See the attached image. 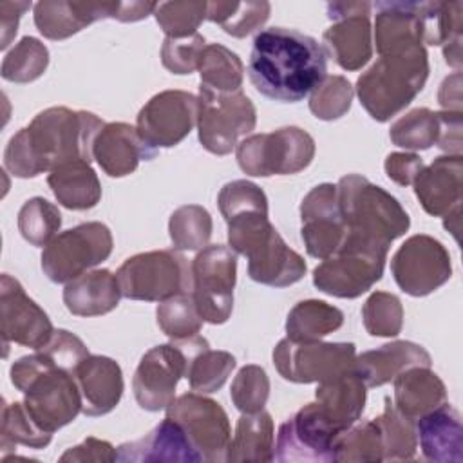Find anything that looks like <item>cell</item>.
Segmentation results:
<instances>
[{
    "label": "cell",
    "instance_id": "obj_1",
    "mask_svg": "<svg viewBox=\"0 0 463 463\" xmlns=\"http://www.w3.org/2000/svg\"><path fill=\"white\" fill-rule=\"evenodd\" d=\"M105 123L92 112L51 107L38 112L7 143L4 166L16 177H36L71 161L90 163Z\"/></svg>",
    "mask_w": 463,
    "mask_h": 463
},
{
    "label": "cell",
    "instance_id": "obj_2",
    "mask_svg": "<svg viewBox=\"0 0 463 463\" xmlns=\"http://www.w3.org/2000/svg\"><path fill=\"white\" fill-rule=\"evenodd\" d=\"M248 76L262 96L297 103L327 76V52L313 36L300 31L268 27L253 38Z\"/></svg>",
    "mask_w": 463,
    "mask_h": 463
},
{
    "label": "cell",
    "instance_id": "obj_3",
    "mask_svg": "<svg viewBox=\"0 0 463 463\" xmlns=\"http://www.w3.org/2000/svg\"><path fill=\"white\" fill-rule=\"evenodd\" d=\"M11 382L24 392L29 416L51 434L81 412V394L74 374L52 364L38 349L11 365Z\"/></svg>",
    "mask_w": 463,
    "mask_h": 463
},
{
    "label": "cell",
    "instance_id": "obj_4",
    "mask_svg": "<svg viewBox=\"0 0 463 463\" xmlns=\"http://www.w3.org/2000/svg\"><path fill=\"white\" fill-rule=\"evenodd\" d=\"M429 78V56L425 45L380 54L356 81L362 107L376 121H389L402 112L425 87Z\"/></svg>",
    "mask_w": 463,
    "mask_h": 463
},
{
    "label": "cell",
    "instance_id": "obj_5",
    "mask_svg": "<svg viewBox=\"0 0 463 463\" xmlns=\"http://www.w3.org/2000/svg\"><path fill=\"white\" fill-rule=\"evenodd\" d=\"M228 222V242L235 253L248 259V275L271 288H286L306 275V260L291 250L268 213L244 212Z\"/></svg>",
    "mask_w": 463,
    "mask_h": 463
},
{
    "label": "cell",
    "instance_id": "obj_6",
    "mask_svg": "<svg viewBox=\"0 0 463 463\" xmlns=\"http://www.w3.org/2000/svg\"><path fill=\"white\" fill-rule=\"evenodd\" d=\"M336 197L349 237L389 248L411 226L398 199L364 175H344L336 184Z\"/></svg>",
    "mask_w": 463,
    "mask_h": 463
},
{
    "label": "cell",
    "instance_id": "obj_7",
    "mask_svg": "<svg viewBox=\"0 0 463 463\" xmlns=\"http://www.w3.org/2000/svg\"><path fill=\"white\" fill-rule=\"evenodd\" d=\"M208 347L206 338L194 335L148 349L141 356L132 378L137 405L150 412L166 409L174 402L177 382L186 376L190 362Z\"/></svg>",
    "mask_w": 463,
    "mask_h": 463
},
{
    "label": "cell",
    "instance_id": "obj_8",
    "mask_svg": "<svg viewBox=\"0 0 463 463\" xmlns=\"http://www.w3.org/2000/svg\"><path fill=\"white\" fill-rule=\"evenodd\" d=\"M121 297L163 302L194 288L192 264L177 250H154L128 257L116 273Z\"/></svg>",
    "mask_w": 463,
    "mask_h": 463
},
{
    "label": "cell",
    "instance_id": "obj_9",
    "mask_svg": "<svg viewBox=\"0 0 463 463\" xmlns=\"http://www.w3.org/2000/svg\"><path fill=\"white\" fill-rule=\"evenodd\" d=\"M389 248L345 239L338 251L313 269V284L322 293L338 298H356L369 291L383 275Z\"/></svg>",
    "mask_w": 463,
    "mask_h": 463
},
{
    "label": "cell",
    "instance_id": "obj_10",
    "mask_svg": "<svg viewBox=\"0 0 463 463\" xmlns=\"http://www.w3.org/2000/svg\"><path fill=\"white\" fill-rule=\"evenodd\" d=\"M235 156L241 170L248 175H289L311 165L315 139L298 127H282L244 137L235 146Z\"/></svg>",
    "mask_w": 463,
    "mask_h": 463
},
{
    "label": "cell",
    "instance_id": "obj_11",
    "mask_svg": "<svg viewBox=\"0 0 463 463\" xmlns=\"http://www.w3.org/2000/svg\"><path fill=\"white\" fill-rule=\"evenodd\" d=\"M197 99V134L208 152L226 156L255 128L257 112L242 90L219 92L201 83Z\"/></svg>",
    "mask_w": 463,
    "mask_h": 463
},
{
    "label": "cell",
    "instance_id": "obj_12",
    "mask_svg": "<svg viewBox=\"0 0 463 463\" xmlns=\"http://www.w3.org/2000/svg\"><path fill=\"white\" fill-rule=\"evenodd\" d=\"M112 233L103 222H81L52 237L42 251V269L49 280L67 284L112 253Z\"/></svg>",
    "mask_w": 463,
    "mask_h": 463
},
{
    "label": "cell",
    "instance_id": "obj_13",
    "mask_svg": "<svg viewBox=\"0 0 463 463\" xmlns=\"http://www.w3.org/2000/svg\"><path fill=\"white\" fill-rule=\"evenodd\" d=\"M192 295L203 322L224 324L233 309L235 251L224 244L204 246L192 260Z\"/></svg>",
    "mask_w": 463,
    "mask_h": 463
},
{
    "label": "cell",
    "instance_id": "obj_14",
    "mask_svg": "<svg viewBox=\"0 0 463 463\" xmlns=\"http://www.w3.org/2000/svg\"><path fill=\"white\" fill-rule=\"evenodd\" d=\"M354 360L356 347L351 342H293L286 336L273 349L279 374L295 383H320L353 371Z\"/></svg>",
    "mask_w": 463,
    "mask_h": 463
},
{
    "label": "cell",
    "instance_id": "obj_15",
    "mask_svg": "<svg viewBox=\"0 0 463 463\" xmlns=\"http://www.w3.org/2000/svg\"><path fill=\"white\" fill-rule=\"evenodd\" d=\"M166 416L183 427L203 461H226L232 429L221 403L195 391L184 392L166 407Z\"/></svg>",
    "mask_w": 463,
    "mask_h": 463
},
{
    "label": "cell",
    "instance_id": "obj_16",
    "mask_svg": "<svg viewBox=\"0 0 463 463\" xmlns=\"http://www.w3.org/2000/svg\"><path fill=\"white\" fill-rule=\"evenodd\" d=\"M391 271L402 291L411 297H425L450 279L452 264L447 248L438 239L418 233L396 250Z\"/></svg>",
    "mask_w": 463,
    "mask_h": 463
},
{
    "label": "cell",
    "instance_id": "obj_17",
    "mask_svg": "<svg viewBox=\"0 0 463 463\" xmlns=\"http://www.w3.org/2000/svg\"><path fill=\"white\" fill-rule=\"evenodd\" d=\"M199 99L186 90H163L139 110L136 128L143 141L157 148L179 145L197 125Z\"/></svg>",
    "mask_w": 463,
    "mask_h": 463
},
{
    "label": "cell",
    "instance_id": "obj_18",
    "mask_svg": "<svg viewBox=\"0 0 463 463\" xmlns=\"http://www.w3.org/2000/svg\"><path fill=\"white\" fill-rule=\"evenodd\" d=\"M369 2L327 4V18L335 20L322 34L327 52L345 71L362 69L373 56Z\"/></svg>",
    "mask_w": 463,
    "mask_h": 463
},
{
    "label": "cell",
    "instance_id": "obj_19",
    "mask_svg": "<svg viewBox=\"0 0 463 463\" xmlns=\"http://www.w3.org/2000/svg\"><path fill=\"white\" fill-rule=\"evenodd\" d=\"M0 322L5 349L4 354H7L11 342L24 347L40 349L54 333L47 313L33 298H29L22 284L7 273H4L0 279Z\"/></svg>",
    "mask_w": 463,
    "mask_h": 463
},
{
    "label": "cell",
    "instance_id": "obj_20",
    "mask_svg": "<svg viewBox=\"0 0 463 463\" xmlns=\"http://www.w3.org/2000/svg\"><path fill=\"white\" fill-rule=\"evenodd\" d=\"M336 434L317 412L313 402L279 427L275 461H336Z\"/></svg>",
    "mask_w": 463,
    "mask_h": 463
},
{
    "label": "cell",
    "instance_id": "obj_21",
    "mask_svg": "<svg viewBox=\"0 0 463 463\" xmlns=\"http://www.w3.org/2000/svg\"><path fill=\"white\" fill-rule=\"evenodd\" d=\"M302 241L315 259H327L342 246L347 228L340 215L336 184L322 183L311 188L300 204Z\"/></svg>",
    "mask_w": 463,
    "mask_h": 463
},
{
    "label": "cell",
    "instance_id": "obj_22",
    "mask_svg": "<svg viewBox=\"0 0 463 463\" xmlns=\"http://www.w3.org/2000/svg\"><path fill=\"white\" fill-rule=\"evenodd\" d=\"M463 157L447 154L423 166L412 181L421 208L432 217H445L461 206Z\"/></svg>",
    "mask_w": 463,
    "mask_h": 463
},
{
    "label": "cell",
    "instance_id": "obj_23",
    "mask_svg": "<svg viewBox=\"0 0 463 463\" xmlns=\"http://www.w3.org/2000/svg\"><path fill=\"white\" fill-rule=\"evenodd\" d=\"M156 154L157 150L143 141L137 128L123 121L105 123L92 146V157L110 177L132 174L139 161L154 159Z\"/></svg>",
    "mask_w": 463,
    "mask_h": 463
},
{
    "label": "cell",
    "instance_id": "obj_24",
    "mask_svg": "<svg viewBox=\"0 0 463 463\" xmlns=\"http://www.w3.org/2000/svg\"><path fill=\"white\" fill-rule=\"evenodd\" d=\"M85 416H103L116 409L123 394V373L116 360L87 354L74 369Z\"/></svg>",
    "mask_w": 463,
    "mask_h": 463
},
{
    "label": "cell",
    "instance_id": "obj_25",
    "mask_svg": "<svg viewBox=\"0 0 463 463\" xmlns=\"http://www.w3.org/2000/svg\"><path fill=\"white\" fill-rule=\"evenodd\" d=\"M367 387L356 371H347L318 383L315 391V409L318 416L336 432H345L360 420L365 407Z\"/></svg>",
    "mask_w": 463,
    "mask_h": 463
},
{
    "label": "cell",
    "instance_id": "obj_26",
    "mask_svg": "<svg viewBox=\"0 0 463 463\" xmlns=\"http://www.w3.org/2000/svg\"><path fill=\"white\" fill-rule=\"evenodd\" d=\"M116 452H118L116 461H130V463L203 461L201 454L195 450V447L188 439L183 427L168 416L159 425H156L146 436L119 445Z\"/></svg>",
    "mask_w": 463,
    "mask_h": 463
},
{
    "label": "cell",
    "instance_id": "obj_27",
    "mask_svg": "<svg viewBox=\"0 0 463 463\" xmlns=\"http://www.w3.org/2000/svg\"><path fill=\"white\" fill-rule=\"evenodd\" d=\"M374 43L378 54L423 45L425 2H376Z\"/></svg>",
    "mask_w": 463,
    "mask_h": 463
},
{
    "label": "cell",
    "instance_id": "obj_28",
    "mask_svg": "<svg viewBox=\"0 0 463 463\" xmlns=\"http://www.w3.org/2000/svg\"><path fill=\"white\" fill-rule=\"evenodd\" d=\"M416 436L425 459L434 463L463 461L461 416L450 403H441L416 421Z\"/></svg>",
    "mask_w": 463,
    "mask_h": 463
},
{
    "label": "cell",
    "instance_id": "obj_29",
    "mask_svg": "<svg viewBox=\"0 0 463 463\" xmlns=\"http://www.w3.org/2000/svg\"><path fill=\"white\" fill-rule=\"evenodd\" d=\"M116 2L43 0L34 4V25L49 40H65L101 18H114Z\"/></svg>",
    "mask_w": 463,
    "mask_h": 463
},
{
    "label": "cell",
    "instance_id": "obj_30",
    "mask_svg": "<svg viewBox=\"0 0 463 463\" xmlns=\"http://www.w3.org/2000/svg\"><path fill=\"white\" fill-rule=\"evenodd\" d=\"M430 354L414 342L394 340L356 356L354 371L365 387H380L409 367H430Z\"/></svg>",
    "mask_w": 463,
    "mask_h": 463
},
{
    "label": "cell",
    "instance_id": "obj_31",
    "mask_svg": "<svg viewBox=\"0 0 463 463\" xmlns=\"http://www.w3.org/2000/svg\"><path fill=\"white\" fill-rule=\"evenodd\" d=\"M121 298L118 277L110 269L85 271L65 284L63 304L76 317H98L116 309Z\"/></svg>",
    "mask_w": 463,
    "mask_h": 463
},
{
    "label": "cell",
    "instance_id": "obj_32",
    "mask_svg": "<svg viewBox=\"0 0 463 463\" xmlns=\"http://www.w3.org/2000/svg\"><path fill=\"white\" fill-rule=\"evenodd\" d=\"M392 382L396 409L412 420H418L447 402L445 383L429 367H409Z\"/></svg>",
    "mask_w": 463,
    "mask_h": 463
},
{
    "label": "cell",
    "instance_id": "obj_33",
    "mask_svg": "<svg viewBox=\"0 0 463 463\" xmlns=\"http://www.w3.org/2000/svg\"><path fill=\"white\" fill-rule=\"evenodd\" d=\"M47 184L56 201L69 210H90L101 199L99 179L87 161H71L56 166L49 172Z\"/></svg>",
    "mask_w": 463,
    "mask_h": 463
},
{
    "label": "cell",
    "instance_id": "obj_34",
    "mask_svg": "<svg viewBox=\"0 0 463 463\" xmlns=\"http://www.w3.org/2000/svg\"><path fill=\"white\" fill-rule=\"evenodd\" d=\"M275 429L269 412H242L230 441L226 461H271Z\"/></svg>",
    "mask_w": 463,
    "mask_h": 463
},
{
    "label": "cell",
    "instance_id": "obj_35",
    "mask_svg": "<svg viewBox=\"0 0 463 463\" xmlns=\"http://www.w3.org/2000/svg\"><path fill=\"white\" fill-rule=\"evenodd\" d=\"M344 324V313L324 300H302L295 304L286 320L288 338L311 342L336 331Z\"/></svg>",
    "mask_w": 463,
    "mask_h": 463
},
{
    "label": "cell",
    "instance_id": "obj_36",
    "mask_svg": "<svg viewBox=\"0 0 463 463\" xmlns=\"http://www.w3.org/2000/svg\"><path fill=\"white\" fill-rule=\"evenodd\" d=\"M383 447V461H407L412 459L418 449L416 436V420L405 416L391 403V398H385V407L382 416L374 418Z\"/></svg>",
    "mask_w": 463,
    "mask_h": 463
},
{
    "label": "cell",
    "instance_id": "obj_37",
    "mask_svg": "<svg viewBox=\"0 0 463 463\" xmlns=\"http://www.w3.org/2000/svg\"><path fill=\"white\" fill-rule=\"evenodd\" d=\"M197 71L201 74V83L213 90H219V92L241 90L244 65L241 58L222 43L204 45L199 58Z\"/></svg>",
    "mask_w": 463,
    "mask_h": 463
},
{
    "label": "cell",
    "instance_id": "obj_38",
    "mask_svg": "<svg viewBox=\"0 0 463 463\" xmlns=\"http://www.w3.org/2000/svg\"><path fill=\"white\" fill-rule=\"evenodd\" d=\"M268 2H208L206 20L219 24L224 33L244 38L269 18Z\"/></svg>",
    "mask_w": 463,
    "mask_h": 463
},
{
    "label": "cell",
    "instance_id": "obj_39",
    "mask_svg": "<svg viewBox=\"0 0 463 463\" xmlns=\"http://www.w3.org/2000/svg\"><path fill=\"white\" fill-rule=\"evenodd\" d=\"M212 228L213 222L208 210L199 204L179 206L168 221V232L175 250H203L212 237Z\"/></svg>",
    "mask_w": 463,
    "mask_h": 463
},
{
    "label": "cell",
    "instance_id": "obj_40",
    "mask_svg": "<svg viewBox=\"0 0 463 463\" xmlns=\"http://www.w3.org/2000/svg\"><path fill=\"white\" fill-rule=\"evenodd\" d=\"M0 447L4 450L16 445H25L31 449H43L51 443L52 434L36 425L29 416L24 402L5 403L2 407V429H0Z\"/></svg>",
    "mask_w": 463,
    "mask_h": 463
},
{
    "label": "cell",
    "instance_id": "obj_41",
    "mask_svg": "<svg viewBox=\"0 0 463 463\" xmlns=\"http://www.w3.org/2000/svg\"><path fill=\"white\" fill-rule=\"evenodd\" d=\"M439 134L438 114L418 107L391 125L389 136L396 146L405 150H427L436 145Z\"/></svg>",
    "mask_w": 463,
    "mask_h": 463
},
{
    "label": "cell",
    "instance_id": "obj_42",
    "mask_svg": "<svg viewBox=\"0 0 463 463\" xmlns=\"http://www.w3.org/2000/svg\"><path fill=\"white\" fill-rule=\"evenodd\" d=\"M49 65L47 47L33 38L24 36L2 61V78L14 83H29L38 80Z\"/></svg>",
    "mask_w": 463,
    "mask_h": 463
},
{
    "label": "cell",
    "instance_id": "obj_43",
    "mask_svg": "<svg viewBox=\"0 0 463 463\" xmlns=\"http://www.w3.org/2000/svg\"><path fill=\"white\" fill-rule=\"evenodd\" d=\"M61 226V213L56 204L43 197L27 199L18 212V230L33 246H45L56 237Z\"/></svg>",
    "mask_w": 463,
    "mask_h": 463
},
{
    "label": "cell",
    "instance_id": "obj_44",
    "mask_svg": "<svg viewBox=\"0 0 463 463\" xmlns=\"http://www.w3.org/2000/svg\"><path fill=\"white\" fill-rule=\"evenodd\" d=\"M156 317L159 329L172 340H183L199 335L203 326V318L197 313L192 291L159 302Z\"/></svg>",
    "mask_w": 463,
    "mask_h": 463
},
{
    "label": "cell",
    "instance_id": "obj_45",
    "mask_svg": "<svg viewBox=\"0 0 463 463\" xmlns=\"http://www.w3.org/2000/svg\"><path fill=\"white\" fill-rule=\"evenodd\" d=\"M235 358L228 351H212L210 347L195 354L190 362L186 378L192 391L206 394L219 391L232 371L235 369Z\"/></svg>",
    "mask_w": 463,
    "mask_h": 463
},
{
    "label": "cell",
    "instance_id": "obj_46",
    "mask_svg": "<svg viewBox=\"0 0 463 463\" xmlns=\"http://www.w3.org/2000/svg\"><path fill=\"white\" fill-rule=\"evenodd\" d=\"M364 327L371 336H396L403 326V306L387 291H374L362 307Z\"/></svg>",
    "mask_w": 463,
    "mask_h": 463
},
{
    "label": "cell",
    "instance_id": "obj_47",
    "mask_svg": "<svg viewBox=\"0 0 463 463\" xmlns=\"http://www.w3.org/2000/svg\"><path fill=\"white\" fill-rule=\"evenodd\" d=\"M336 461H383L380 429L374 420L351 425L336 439Z\"/></svg>",
    "mask_w": 463,
    "mask_h": 463
},
{
    "label": "cell",
    "instance_id": "obj_48",
    "mask_svg": "<svg viewBox=\"0 0 463 463\" xmlns=\"http://www.w3.org/2000/svg\"><path fill=\"white\" fill-rule=\"evenodd\" d=\"M208 2H161L154 16L168 38H186L197 33L206 18Z\"/></svg>",
    "mask_w": 463,
    "mask_h": 463
},
{
    "label": "cell",
    "instance_id": "obj_49",
    "mask_svg": "<svg viewBox=\"0 0 463 463\" xmlns=\"http://www.w3.org/2000/svg\"><path fill=\"white\" fill-rule=\"evenodd\" d=\"M353 94V85L344 76H326L309 96V110L324 121L338 119L351 109Z\"/></svg>",
    "mask_w": 463,
    "mask_h": 463
},
{
    "label": "cell",
    "instance_id": "obj_50",
    "mask_svg": "<svg viewBox=\"0 0 463 463\" xmlns=\"http://www.w3.org/2000/svg\"><path fill=\"white\" fill-rule=\"evenodd\" d=\"M230 396L241 412L262 411L269 396V378L260 365H244L232 382Z\"/></svg>",
    "mask_w": 463,
    "mask_h": 463
},
{
    "label": "cell",
    "instance_id": "obj_51",
    "mask_svg": "<svg viewBox=\"0 0 463 463\" xmlns=\"http://www.w3.org/2000/svg\"><path fill=\"white\" fill-rule=\"evenodd\" d=\"M219 210L224 221L244 213V212H262L268 213V197L260 186L251 181L237 179L226 183L217 197Z\"/></svg>",
    "mask_w": 463,
    "mask_h": 463
},
{
    "label": "cell",
    "instance_id": "obj_52",
    "mask_svg": "<svg viewBox=\"0 0 463 463\" xmlns=\"http://www.w3.org/2000/svg\"><path fill=\"white\" fill-rule=\"evenodd\" d=\"M204 45V36L199 33L186 38L166 36L161 45V61L174 74H190L197 69Z\"/></svg>",
    "mask_w": 463,
    "mask_h": 463
},
{
    "label": "cell",
    "instance_id": "obj_53",
    "mask_svg": "<svg viewBox=\"0 0 463 463\" xmlns=\"http://www.w3.org/2000/svg\"><path fill=\"white\" fill-rule=\"evenodd\" d=\"M38 351H42L58 367L71 371V373H74L76 365L87 354H90L87 345L83 344V340L67 329H54L51 340Z\"/></svg>",
    "mask_w": 463,
    "mask_h": 463
},
{
    "label": "cell",
    "instance_id": "obj_54",
    "mask_svg": "<svg viewBox=\"0 0 463 463\" xmlns=\"http://www.w3.org/2000/svg\"><path fill=\"white\" fill-rule=\"evenodd\" d=\"M423 161L420 156L411 152H392L387 156L383 168L391 181H394L400 186L412 184L420 170L423 168Z\"/></svg>",
    "mask_w": 463,
    "mask_h": 463
},
{
    "label": "cell",
    "instance_id": "obj_55",
    "mask_svg": "<svg viewBox=\"0 0 463 463\" xmlns=\"http://www.w3.org/2000/svg\"><path fill=\"white\" fill-rule=\"evenodd\" d=\"M116 458H118V452L109 441L89 436L83 439V443L65 450L60 456V461H101L103 463V461H116Z\"/></svg>",
    "mask_w": 463,
    "mask_h": 463
},
{
    "label": "cell",
    "instance_id": "obj_56",
    "mask_svg": "<svg viewBox=\"0 0 463 463\" xmlns=\"http://www.w3.org/2000/svg\"><path fill=\"white\" fill-rule=\"evenodd\" d=\"M439 121V134L436 146L447 154L461 156V112H436Z\"/></svg>",
    "mask_w": 463,
    "mask_h": 463
},
{
    "label": "cell",
    "instance_id": "obj_57",
    "mask_svg": "<svg viewBox=\"0 0 463 463\" xmlns=\"http://www.w3.org/2000/svg\"><path fill=\"white\" fill-rule=\"evenodd\" d=\"M31 7V2H0V27L2 42L0 49H7L18 31L20 16Z\"/></svg>",
    "mask_w": 463,
    "mask_h": 463
},
{
    "label": "cell",
    "instance_id": "obj_58",
    "mask_svg": "<svg viewBox=\"0 0 463 463\" xmlns=\"http://www.w3.org/2000/svg\"><path fill=\"white\" fill-rule=\"evenodd\" d=\"M438 101L443 110L447 112H461V72L456 71L452 76L445 78L439 92Z\"/></svg>",
    "mask_w": 463,
    "mask_h": 463
},
{
    "label": "cell",
    "instance_id": "obj_59",
    "mask_svg": "<svg viewBox=\"0 0 463 463\" xmlns=\"http://www.w3.org/2000/svg\"><path fill=\"white\" fill-rule=\"evenodd\" d=\"M156 5L157 4H154V2H116L114 20H119V22L143 20L148 14H154Z\"/></svg>",
    "mask_w": 463,
    "mask_h": 463
},
{
    "label": "cell",
    "instance_id": "obj_60",
    "mask_svg": "<svg viewBox=\"0 0 463 463\" xmlns=\"http://www.w3.org/2000/svg\"><path fill=\"white\" fill-rule=\"evenodd\" d=\"M459 217H461V206L456 208V210H452L450 213H447V215L443 217V219H445L443 226L454 235L456 241H458V232H459Z\"/></svg>",
    "mask_w": 463,
    "mask_h": 463
}]
</instances>
